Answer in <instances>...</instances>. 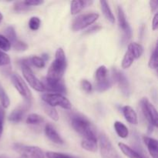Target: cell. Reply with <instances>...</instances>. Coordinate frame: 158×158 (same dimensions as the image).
I'll return each mask as SVG.
<instances>
[{"label": "cell", "mask_w": 158, "mask_h": 158, "mask_svg": "<svg viewBox=\"0 0 158 158\" xmlns=\"http://www.w3.org/2000/svg\"><path fill=\"white\" fill-rule=\"evenodd\" d=\"M70 123L76 132L80 134L83 139L97 140L90 122L85 117L79 114L73 115L70 118Z\"/></svg>", "instance_id": "1"}, {"label": "cell", "mask_w": 158, "mask_h": 158, "mask_svg": "<svg viewBox=\"0 0 158 158\" xmlns=\"http://www.w3.org/2000/svg\"><path fill=\"white\" fill-rule=\"evenodd\" d=\"M66 68V59L62 48H59L56 52L55 60L50 65L48 70L47 78L52 80H61Z\"/></svg>", "instance_id": "2"}, {"label": "cell", "mask_w": 158, "mask_h": 158, "mask_svg": "<svg viewBox=\"0 0 158 158\" xmlns=\"http://www.w3.org/2000/svg\"><path fill=\"white\" fill-rule=\"evenodd\" d=\"M42 100L43 103L52 107L60 106L65 110H70L72 108V104L69 100L60 94H54V93L45 94L42 96Z\"/></svg>", "instance_id": "3"}, {"label": "cell", "mask_w": 158, "mask_h": 158, "mask_svg": "<svg viewBox=\"0 0 158 158\" xmlns=\"http://www.w3.org/2000/svg\"><path fill=\"white\" fill-rule=\"evenodd\" d=\"M143 47L141 45L137 43H132L128 46L127 51L125 53L122 61V67L127 69L133 64L134 61L140 58L143 54Z\"/></svg>", "instance_id": "4"}, {"label": "cell", "mask_w": 158, "mask_h": 158, "mask_svg": "<svg viewBox=\"0 0 158 158\" xmlns=\"http://www.w3.org/2000/svg\"><path fill=\"white\" fill-rule=\"evenodd\" d=\"M99 143L102 158H120L110 140L105 134H101L99 136Z\"/></svg>", "instance_id": "5"}, {"label": "cell", "mask_w": 158, "mask_h": 158, "mask_svg": "<svg viewBox=\"0 0 158 158\" xmlns=\"http://www.w3.org/2000/svg\"><path fill=\"white\" fill-rule=\"evenodd\" d=\"M21 67L23 77H24V78L26 79V80L31 87L33 88L35 90L38 91V92H44V91H46L43 83L35 77V74L33 73V72H32V69L29 66L22 63Z\"/></svg>", "instance_id": "6"}, {"label": "cell", "mask_w": 158, "mask_h": 158, "mask_svg": "<svg viewBox=\"0 0 158 158\" xmlns=\"http://www.w3.org/2000/svg\"><path fill=\"white\" fill-rule=\"evenodd\" d=\"M99 18V14L97 13H87L79 15L75 19L73 23V30L80 31L85 29L87 26H90L95 23Z\"/></svg>", "instance_id": "7"}, {"label": "cell", "mask_w": 158, "mask_h": 158, "mask_svg": "<svg viewBox=\"0 0 158 158\" xmlns=\"http://www.w3.org/2000/svg\"><path fill=\"white\" fill-rule=\"evenodd\" d=\"M14 149L25 158H44V153L38 147L15 144Z\"/></svg>", "instance_id": "8"}, {"label": "cell", "mask_w": 158, "mask_h": 158, "mask_svg": "<svg viewBox=\"0 0 158 158\" xmlns=\"http://www.w3.org/2000/svg\"><path fill=\"white\" fill-rule=\"evenodd\" d=\"M140 103H141V109L143 111V114L147 118V120L149 121L151 125L157 127V110L154 107V105L150 103V101L147 98L142 99Z\"/></svg>", "instance_id": "9"}, {"label": "cell", "mask_w": 158, "mask_h": 158, "mask_svg": "<svg viewBox=\"0 0 158 158\" xmlns=\"http://www.w3.org/2000/svg\"><path fill=\"white\" fill-rule=\"evenodd\" d=\"M11 81L20 95L24 97L27 101H29L31 100L30 90L22 77L19 74L13 73L11 75Z\"/></svg>", "instance_id": "10"}, {"label": "cell", "mask_w": 158, "mask_h": 158, "mask_svg": "<svg viewBox=\"0 0 158 158\" xmlns=\"http://www.w3.org/2000/svg\"><path fill=\"white\" fill-rule=\"evenodd\" d=\"M41 83H43L45 88V90L49 92H54V94H64L66 93V89L65 85L61 80H52L44 77L42 80Z\"/></svg>", "instance_id": "11"}, {"label": "cell", "mask_w": 158, "mask_h": 158, "mask_svg": "<svg viewBox=\"0 0 158 158\" xmlns=\"http://www.w3.org/2000/svg\"><path fill=\"white\" fill-rule=\"evenodd\" d=\"M113 79L114 81L118 84L120 90L122 91L125 96H128L130 94V85L127 77L116 69H113L112 70Z\"/></svg>", "instance_id": "12"}, {"label": "cell", "mask_w": 158, "mask_h": 158, "mask_svg": "<svg viewBox=\"0 0 158 158\" xmlns=\"http://www.w3.org/2000/svg\"><path fill=\"white\" fill-rule=\"evenodd\" d=\"M118 22L119 26L123 32V40L125 42L128 41L131 36V29L129 23L127 21L124 12L120 6L118 7Z\"/></svg>", "instance_id": "13"}, {"label": "cell", "mask_w": 158, "mask_h": 158, "mask_svg": "<svg viewBox=\"0 0 158 158\" xmlns=\"http://www.w3.org/2000/svg\"><path fill=\"white\" fill-rule=\"evenodd\" d=\"M28 105H29V103H26L23 106H18L15 110H13L9 117V121L12 122V123H18V122L21 121L24 117L25 113L27 110Z\"/></svg>", "instance_id": "14"}, {"label": "cell", "mask_w": 158, "mask_h": 158, "mask_svg": "<svg viewBox=\"0 0 158 158\" xmlns=\"http://www.w3.org/2000/svg\"><path fill=\"white\" fill-rule=\"evenodd\" d=\"M45 134L47 136L48 138L56 144H63L64 142L60 134L57 133L55 128L49 123H47L45 127Z\"/></svg>", "instance_id": "15"}, {"label": "cell", "mask_w": 158, "mask_h": 158, "mask_svg": "<svg viewBox=\"0 0 158 158\" xmlns=\"http://www.w3.org/2000/svg\"><path fill=\"white\" fill-rule=\"evenodd\" d=\"M143 139L152 158H158L157 140L149 137H143Z\"/></svg>", "instance_id": "16"}, {"label": "cell", "mask_w": 158, "mask_h": 158, "mask_svg": "<svg viewBox=\"0 0 158 158\" xmlns=\"http://www.w3.org/2000/svg\"><path fill=\"white\" fill-rule=\"evenodd\" d=\"M123 114L125 119L131 124H137L138 118L137 114L134 109L130 106H125L123 107Z\"/></svg>", "instance_id": "17"}, {"label": "cell", "mask_w": 158, "mask_h": 158, "mask_svg": "<svg viewBox=\"0 0 158 158\" xmlns=\"http://www.w3.org/2000/svg\"><path fill=\"white\" fill-rule=\"evenodd\" d=\"M118 146L120 148V149L121 150L122 152L125 154L127 157L129 158H146L145 156H143V154L139 153L138 151H137L136 150L133 149V148H130L129 146H127V144L123 143H119Z\"/></svg>", "instance_id": "18"}, {"label": "cell", "mask_w": 158, "mask_h": 158, "mask_svg": "<svg viewBox=\"0 0 158 158\" xmlns=\"http://www.w3.org/2000/svg\"><path fill=\"white\" fill-rule=\"evenodd\" d=\"M93 3L92 1H73L71 2V14L76 15L81 12L85 7L89 6Z\"/></svg>", "instance_id": "19"}, {"label": "cell", "mask_w": 158, "mask_h": 158, "mask_svg": "<svg viewBox=\"0 0 158 158\" xmlns=\"http://www.w3.org/2000/svg\"><path fill=\"white\" fill-rule=\"evenodd\" d=\"M100 6H101V9L102 11H103V13L104 14L105 17L107 19L108 21L110 22L111 23H115V17H114V14H113L112 11H111L107 2L100 1Z\"/></svg>", "instance_id": "20"}, {"label": "cell", "mask_w": 158, "mask_h": 158, "mask_svg": "<svg viewBox=\"0 0 158 158\" xmlns=\"http://www.w3.org/2000/svg\"><path fill=\"white\" fill-rule=\"evenodd\" d=\"M114 129H115L117 135L121 138H126L129 135V130L121 122L116 121L114 123Z\"/></svg>", "instance_id": "21"}, {"label": "cell", "mask_w": 158, "mask_h": 158, "mask_svg": "<svg viewBox=\"0 0 158 158\" xmlns=\"http://www.w3.org/2000/svg\"><path fill=\"white\" fill-rule=\"evenodd\" d=\"M81 146L86 151H89V152H96L97 151V140L83 139L81 142Z\"/></svg>", "instance_id": "22"}, {"label": "cell", "mask_w": 158, "mask_h": 158, "mask_svg": "<svg viewBox=\"0 0 158 158\" xmlns=\"http://www.w3.org/2000/svg\"><path fill=\"white\" fill-rule=\"evenodd\" d=\"M22 63L26 64L29 66V64H32L38 68H43L45 66V61L41 57L39 56H32L31 58L27 59V60H24Z\"/></svg>", "instance_id": "23"}, {"label": "cell", "mask_w": 158, "mask_h": 158, "mask_svg": "<svg viewBox=\"0 0 158 158\" xmlns=\"http://www.w3.org/2000/svg\"><path fill=\"white\" fill-rule=\"evenodd\" d=\"M43 107L44 111L46 112V114H47L51 119H52V120H55V121H57V120H59L58 113H57L55 107H52V106H49V105L46 104V103H43Z\"/></svg>", "instance_id": "24"}, {"label": "cell", "mask_w": 158, "mask_h": 158, "mask_svg": "<svg viewBox=\"0 0 158 158\" xmlns=\"http://www.w3.org/2000/svg\"><path fill=\"white\" fill-rule=\"evenodd\" d=\"M108 75V70L105 66H101L97 69V72H96V80H97V83L103 81V80H106Z\"/></svg>", "instance_id": "25"}, {"label": "cell", "mask_w": 158, "mask_h": 158, "mask_svg": "<svg viewBox=\"0 0 158 158\" xmlns=\"http://www.w3.org/2000/svg\"><path fill=\"white\" fill-rule=\"evenodd\" d=\"M44 122V118L37 114H31L26 118V123L28 124H40Z\"/></svg>", "instance_id": "26"}, {"label": "cell", "mask_w": 158, "mask_h": 158, "mask_svg": "<svg viewBox=\"0 0 158 158\" xmlns=\"http://www.w3.org/2000/svg\"><path fill=\"white\" fill-rule=\"evenodd\" d=\"M5 36L9 40V41L10 42L11 46L12 44H13L15 41L18 40L16 37V34H15V29L12 26H9V27L6 28V29L5 30Z\"/></svg>", "instance_id": "27"}, {"label": "cell", "mask_w": 158, "mask_h": 158, "mask_svg": "<svg viewBox=\"0 0 158 158\" xmlns=\"http://www.w3.org/2000/svg\"><path fill=\"white\" fill-rule=\"evenodd\" d=\"M0 102H1L2 106L3 108L9 107V104H10V100L1 85H0Z\"/></svg>", "instance_id": "28"}, {"label": "cell", "mask_w": 158, "mask_h": 158, "mask_svg": "<svg viewBox=\"0 0 158 158\" xmlns=\"http://www.w3.org/2000/svg\"><path fill=\"white\" fill-rule=\"evenodd\" d=\"M111 86H112V81L110 80L109 79H106V80L100 82V83H97V84H96V89L99 91V92H103V91L110 89Z\"/></svg>", "instance_id": "29"}, {"label": "cell", "mask_w": 158, "mask_h": 158, "mask_svg": "<svg viewBox=\"0 0 158 158\" xmlns=\"http://www.w3.org/2000/svg\"><path fill=\"white\" fill-rule=\"evenodd\" d=\"M11 43L5 35H0V50L2 52H7L10 49Z\"/></svg>", "instance_id": "30"}, {"label": "cell", "mask_w": 158, "mask_h": 158, "mask_svg": "<svg viewBox=\"0 0 158 158\" xmlns=\"http://www.w3.org/2000/svg\"><path fill=\"white\" fill-rule=\"evenodd\" d=\"M149 66L151 69H156L157 68V46L154 48L152 54H151V59L149 61Z\"/></svg>", "instance_id": "31"}, {"label": "cell", "mask_w": 158, "mask_h": 158, "mask_svg": "<svg viewBox=\"0 0 158 158\" xmlns=\"http://www.w3.org/2000/svg\"><path fill=\"white\" fill-rule=\"evenodd\" d=\"M40 23H41V21H40V18L36 16H33L29 20V26L30 28V29L35 31L37 29H39V28L40 26Z\"/></svg>", "instance_id": "32"}, {"label": "cell", "mask_w": 158, "mask_h": 158, "mask_svg": "<svg viewBox=\"0 0 158 158\" xmlns=\"http://www.w3.org/2000/svg\"><path fill=\"white\" fill-rule=\"evenodd\" d=\"M47 158H73L72 156L68 154H63V153L52 152V151H48L46 154Z\"/></svg>", "instance_id": "33"}, {"label": "cell", "mask_w": 158, "mask_h": 158, "mask_svg": "<svg viewBox=\"0 0 158 158\" xmlns=\"http://www.w3.org/2000/svg\"><path fill=\"white\" fill-rule=\"evenodd\" d=\"M12 47L15 49V50L18 51H25L26 49H27L28 46L26 43H23V42L20 41V40H17L15 41L13 44H12Z\"/></svg>", "instance_id": "34"}, {"label": "cell", "mask_w": 158, "mask_h": 158, "mask_svg": "<svg viewBox=\"0 0 158 158\" xmlns=\"http://www.w3.org/2000/svg\"><path fill=\"white\" fill-rule=\"evenodd\" d=\"M10 63V58L5 52L0 50V66H6Z\"/></svg>", "instance_id": "35"}, {"label": "cell", "mask_w": 158, "mask_h": 158, "mask_svg": "<svg viewBox=\"0 0 158 158\" xmlns=\"http://www.w3.org/2000/svg\"><path fill=\"white\" fill-rule=\"evenodd\" d=\"M5 110L4 108L0 106V138L2 135L3 127H4V120H5Z\"/></svg>", "instance_id": "36"}, {"label": "cell", "mask_w": 158, "mask_h": 158, "mask_svg": "<svg viewBox=\"0 0 158 158\" xmlns=\"http://www.w3.org/2000/svg\"><path fill=\"white\" fill-rule=\"evenodd\" d=\"M30 8V6H27L26 3L23 2H16L14 6V9L15 11H26L28 10V9Z\"/></svg>", "instance_id": "37"}, {"label": "cell", "mask_w": 158, "mask_h": 158, "mask_svg": "<svg viewBox=\"0 0 158 158\" xmlns=\"http://www.w3.org/2000/svg\"><path fill=\"white\" fill-rule=\"evenodd\" d=\"M81 86H82V88H83V90L86 91V92L89 93L92 91V89H93L92 84H91V83H89L88 80H82Z\"/></svg>", "instance_id": "38"}, {"label": "cell", "mask_w": 158, "mask_h": 158, "mask_svg": "<svg viewBox=\"0 0 158 158\" xmlns=\"http://www.w3.org/2000/svg\"><path fill=\"white\" fill-rule=\"evenodd\" d=\"M24 2L26 3L27 6H40V5L43 4L44 2L40 1V0H32V1H24Z\"/></svg>", "instance_id": "39"}, {"label": "cell", "mask_w": 158, "mask_h": 158, "mask_svg": "<svg viewBox=\"0 0 158 158\" xmlns=\"http://www.w3.org/2000/svg\"><path fill=\"white\" fill-rule=\"evenodd\" d=\"M158 27V14L156 13L154 15V19H153L152 21V29L153 30H157Z\"/></svg>", "instance_id": "40"}, {"label": "cell", "mask_w": 158, "mask_h": 158, "mask_svg": "<svg viewBox=\"0 0 158 158\" xmlns=\"http://www.w3.org/2000/svg\"><path fill=\"white\" fill-rule=\"evenodd\" d=\"M150 6H151V9L152 12H154L157 9V6H158V1L157 0H152V1L150 2Z\"/></svg>", "instance_id": "41"}, {"label": "cell", "mask_w": 158, "mask_h": 158, "mask_svg": "<svg viewBox=\"0 0 158 158\" xmlns=\"http://www.w3.org/2000/svg\"><path fill=\"white\" fill-rule=\"evenodd\" d=\"M98 29H100V27H94V28H92V29H89V30H88V32H94V30H95V31H97V30H98Z\"/></svg>", "instance_id": "42"}, {"label": "cell", "mask_w": 158, "mask_h": 158, "mask_svg": "<svg viewBox=\"0 0 158 158\" xmlns=\"http://www.w3.org/2000/svg\"><path fill=\"white\" fill-rule=\"evenodd\" d=\"M2 19H3V15H2V14L1 12H0V23H1V22L2 21Z\"/></svg>", "instance_id": "43"}]
</instances>
